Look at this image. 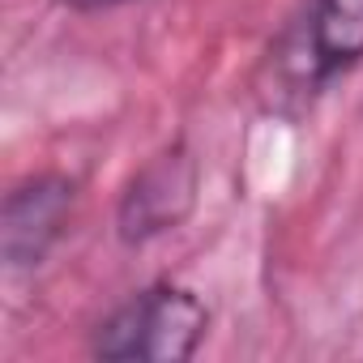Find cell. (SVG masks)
Returning a JSON list of instances; mask_svg holds the SVG:
<instances>
[{
	"mask_svg": "<svg viewBox=\"0 0 363 363\" xmlns=\"http://www.w3.org/2000/svg\"><path fill=\"white\" fill-rule=\"evenodd\" d=\"M197 184H201V171L184 145L154 154L133 175V184L120 201V235L128 244H141L175 231L197 206Z\"/></svg>",
	"mask_w": 363,
	"mask_h": 363,
	"instance_id": "2",
	"label": "cell"
},
{
	"mask_svg": "<svg viewBox=\"0 0 363 363\" xmlns=\"http://www.w3.org/2000/svg\"><path fill=\"white\" fill-rule=\"evenodd\" d=\"M73 9H111V5H124V0H69Z\"/></svg>",
	"mask_w": 363,
	"mask_h": 363,
	"instance_id": "5",
	"label": "cell"
},
{
	"mask_svg": "<svg viewBox=\"0 0 363 363\" xmlns=\"http://www.w3.org/2000/svg\"><path fill=\"white\" fill-rule=\"evenodd\" d=\"M210 325L206 303L184 286H150L133 295L94 337V354L103 359H150V363H179L193 359Z\"/></svg>",
	"mask_w": 363,
	"mask_h": 363,
	"instance_id": "1",
	"label": "cell"
},
{
	"mask_svg": "<svg viewBox=\"0 0 363 363\" xmlns=\"http://www.w3.org/2000/svg\"><path fill=\"white\" fill-rule=\"evenodd\" d=\"M303 39L316 77H333L363 60V0H316L303 18Z\"/></svg>",
	"mask_w": 363,
	"mask_h": 363,
	"instance_id": "4",
	"label": "cell"
},
{
	"mask_svg": "<svg viewBox=\"0 0 363 363\" xmlns=\"http://www.w3.org/2000/svg\"><path fill=\"white\" fill-rule=\"evenodd\" d=\"M73 214V184L65 175H39L30 184L13 189L5 201V223H0V248H5L9 269L39 265Z\"/></svg>",
	"mask_w": 363,
	"mask_h": 363,
	"instance_id": "3",
	"label": "cell"
}]
</instances>
